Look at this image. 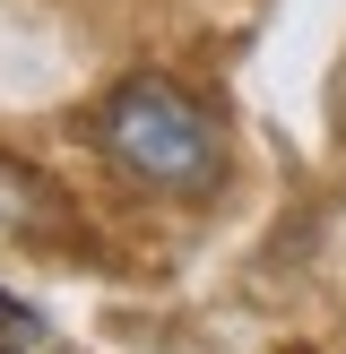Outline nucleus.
<instances>
[{"mask_svg": "<svg viewBox=\"0 0 346 354\" xmlns=\"http://www.w3.org/2000/svg\"><path fill=\"white\" fill-rule=\"evenodd\" d=\"M0 320H9V328H35V311H17L9 294H0Z\"/></svg>", "mask_w": 346, "mask_h": 354, "instance_id": "7ed1b4c3", "label": "nucleus"}, {"mask_svg": "<svg viewBox=\"0 0 346 354\" xmlns=\"http://www.w3.org/2000/svg\"><path fill=\"white\" fill-rule=\"evenodd\" d=\"M95 138H104V156H113L121 173H138V182H156V190H217V173H225L217 121H208L182 86H165V78L113 86Z\"/></svg>", "mask_w": 346, "mask_h": 354, "instance_id": "f257e3e1", "label": "nucleus"}, {"mask_svg": "<svg viewBox=\"0 0 346 354\" xmlns=\"http://www.w3.org/2000/svg\"><path fill=\"white\" fill-rule=\"evenodd\" d=\"M0 354H26V346H0Z\"/></svg>", "mask_w": 346, "mask_h": 354, "instance_id": "20e7f679", "label": "nucleus"}, {"mask_svg": "<svg viewBox=\"0 0 346 354\" xmlns=\"http://www.w3.org/2000/svg\"><path fill=\"white\" fill-rule=\"evenodd\" d=\"M329 121H338V138H346V61H338V86H329Z\"/></svg>", "mask_w": 346, "mask_h": 354, "instance_id": "f03ea898", "label": "nucleus"}]
</instances>
